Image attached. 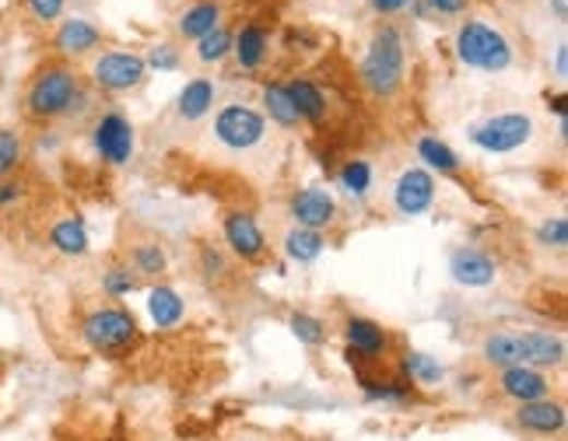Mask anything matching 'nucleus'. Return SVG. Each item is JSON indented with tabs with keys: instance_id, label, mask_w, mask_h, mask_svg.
Wrapping results in <instances>:
<instances>
[{
	"instance_id": "obj_29",
	"label": "nucleus",
	"mask_w": 568,
	"mask_h": 441,
	"mask_svg": "<svg viewBox=\"0 0 568 441\" xmlns=\"http://www.w3.org/2000/svg\"><path fill=\"white\" fill-rule=\"evenodd\" d=\"M260 98H263V116L271 123H277L281 130H295L298 123V112H295V106H292V95H288V88H284V81H267L263 84V92H260Z\"/></svg>"
},
{
	"instance_id": "obj_35",
	"label": "nucleus",
	"mask_w": 568,
	"mask_h": 441,
	"mask_svg": "<svg viewBox=\"0 0 568 441\" xmlns=\"http://www.w3.org/2000/svg\"><path fill=\"white\" fill-rule=\"evenodd\" d=\"M141 287V277L133 274L130 263H113L106 274H103V291L106 298H127Z\"/></svg>"
},
{
	"instance_id": "obj_36",
	"label": "nucleus",
	"mask_w": 568,
	"mask_h": 441,
	"mask_svg": "<svg viewBox=\"0 0 568 441\" xmlns=\"http://www.w3.org/2000/svg\"><path fill=\"white\" fill-rule=\"evenodd\" d=\"M537 246H544V249H558V252L568 246V221H565L561 214L544 217V221H541V228H537Z\"/></svg>"
},
{
	"instance_id": "obj_16",
	"label": "nucleus",
	"mask_w": 568,
	"mask_h": 441,
	"mask_svg": "<svg viewBox=\"0 0 568 441\" xmlns=\"http://www.w3.org/2000/svg\"><path fill=\"white\" fill-rule=\"evenodd\" d=\"M520 336V358L530 368H561L565 365V341L547 330H516Z\"/></svg>"
},
{
	"instance_id": "obj_31",
	"label": "nucleus",
	"mask_w": 568,
	"mask_h": 441,
	"mask_svg": "<svg viewBox=\"0 0 568 441\" xmlns=\"http://www.w3.org/2000/svg\"><path fill=\"white\" fill-rule=\"evenodd\" d=\"M130 270L138 277H158L169 270V257H165L162 242H138L130 249Z\"/></svg>"
},
{
	"instance_id": "obj_24",
	"label": "nucleus",
	"mask_w": 568,
	"mask_h": 441,
	"mask_svg": "<svg viewBox=\"0 0 568 441\" xmlns=\"http://www.w3.org/2000/svg\"><path fill=\"white\" fill-rule=\"evenodd\" d=\"M147 315H152L155 330H176L187 319V301L169 284H155L147 291Z\"/></svg>"
},
{
	"instance_id": "obj_38",
	"label": "nucleus",
	"mask_w": 568,
	"mask_h": 441,
	"mask_svg": "<svg viewBox=\"0 0 568 441\" xmlns=\"http://www.w3.org/2000/svg\"><path fill=\"white\" fill-rule=\"evenodd\" d=\"M200 274L208 281H225L228 277V260L222 249L214 246H200Z\"/></svg>"
},
{
	"instance_id": "obj_28",
	"label": "nucleus",
	"mask_w": 568,
	"mask_h": 441,
	"mask_svg": "<svg viewBox=\"0 0 568 441\" xmlns=\"http://www.w3.org/2000/svg\"><path fill=\"white\" fill-rule=\"evenodd\" d=\"M400 371H404V379L411 385H422V389H436L446 382V368L439 358H431L425 350H407L404 358H400Z\"/></svg>"
},
{
	"instance_id": "obj_34",
	"label": "nucleus",
	"mask_w": 568,
	"mask_h": 441,
	"mask_svg": "<svg viewBox=\"0 0 568 441\" xmlns=\"http://www.w3.org/2000/svg\"><path fill=\"white\" fill-rule=\"evenodd\" d=\"M25 162V138L14 127H0V179L14 176Z\"/></svg>"
},
{
	"instance_id": "obj_45",
	"label": "nucleus",
	"mask_w": 568,
	"mask_h": 441,
	"mask_svg": "<svg viewBox=\"0 0 568 441\" xmlns=\"http://www.w3.org/2000/svg\"><path fill=\"white\" fill-rule=\"evenodd\" d=\"M246 441H253V438H246Z\"/></svg>"
},
{
	"instance_id": "obj_23",
	"label": "nucleus",
	"mask_w": 568,
	"mask_h": 441,
	"mask_svg": "<svg viewBox=\"0 0 568 441\" xmlns=\"http://www.w3.org/2000/svg\"><path fill=\"white\" fill-rule=\"evenodd\" d=\"M214 98H218V88H214L211 78H190L187 84H182L179 98H176L179 120H187V123L204 120V116L214 109Z\"/></svg>"
},
{
	"instance_id": "obj_14",
	"label": "nucleus",
	"mask_w": 568,
	"mask_h": 441,
	"mask_svg": "<svg viewBox=\"0 0 568 441\" xmlns=\"http://www.w3.org/2000/svg\"><path fill=\"white\" fill-rule=\"evenodd\" d=\"M98 46H103V28L88 19H78V14L63 19L54 32V49L63 60H81L95 53Z\"/></svg>"
},
{
	"instance_id": "obj_41",
	"label": "nucleus",
	"mask_w": 568,
	"mask_h": 441,
	"mask_svg": "<svg viewBox=\"0 0 568 441\" xmlns=\"http://www.w3.org/2000/svg\"><path fill=\"white\" fill-rule=\"evenodd\" d=\"M471 0H425V8H431L436 14H446V19H457V14L466 11Z\"/></svg>"
},
{
	"instance_id": "obj_15",
	"label": "nucleus",
	"mask_w": 568,
	"mask_h": 441,
	"mask_svg": "<svg viewBox=\"0 0 568 441\" xmlns=\"http://www.w3.org/2000/svg\"><path fill=\"white\" fill-rule=\"evenodd\" d=\"M498 389H502V396L512 400V403H533V400L551 396V379L544 376L541 368L512 365V368L498 371Z\"/></svg>"
},
{
	"instance_id": "obj_21",
	"label": "nucleus",
	"mask_w": 568,
	"mask_h": 441,
	"mask_svg": "<svg viewBox=\"0 0 568 441\" xmlns=\"http://www.w3.org/2000/svg\"><path fill=\"white\" fill-rule=\"evenodd\" d=\"M358 379V389L362 396L376 403V406H407L414 403V385L407 379H379V376H365V371L358 368L355 371Z\"/></svg>"
},
{
	"instance_id": "obj_26",
	"label": "nucleus",
	"mask_w": 568,
	"mask_h": 441,
	"mask_svg": "<svg viewBox=\"0 0 568 441\" xmlns=\"http://www.w3.org/2000/svg\"><path fill=\"white\" fill-rule=\"evenodd\" d=\"M281 249H284V257H288L292 263L309 266V263H316V260H320L323 252H327V235L295 225V228H288V235H284Z\"/></svg>"
},
{
	"instance_id": "obj_9",
	"label": "nucleus",
	"mask_w": 568,
	"mask_h": 441,
	"mask_svg": "<svg viewBox=\"0 0 568 441\" xmlns=\"http://www.w3.org/2000/svg\"><path fill=\"white\" fill-rule=\"evenodd\" d=\"M436 203V176L422 165H411L393 182V211L400 217H422Z\"/></svg>"
},
{
	"instance_id": "obj_37",
	"label": "nucleus",
	"mask_w": 568,
	"mask_h": 441,
	"mask_svg": "<svg viewBox=\"0 0 568 441\" xmlns=\"http://www.w3.org/2000/svg\"><path fill=\"white\" fill-rule=\"evenodd\" d=\"M144 63H147V71H179L182 57H179V49L173 43H155L152 49H147Z\"/></svg>"
},
{
	"instance_id": "obj_2",
	"label": "nucleus",
	"mask_w": 568,
	"mask_h": 441,
	"mask_svg": "<svg viewBox=\"0 0 568 441\" xmlns=\"http://www.w3.org/2000/svg\"><path fill=\"white\" fill-rule=\"evenodd\" d=\"M358 81L372 98H397L407 81V43L397 25L376 28L358 63Z\"/></svg>"
},
{
	"instance_id": "obj_10",
	"label": "nucleus",
	"mask_w": 568,
	"mask_h": 441,
	"mask_svg": "<svg viewBox=\"0 0 568 441\" xmlns=\"http://www.w3.org/2000/svg\"><path fill=\"white\" fill-rule=\"evenodd\" d=\"M222 235H225V246L236 260L242 263H260L267 257V235L257 225L253 214L246 211H232L222 221Z\"/></svg>"
},
{
	"instance_id": "obj_44",
	"label": "nucleus",
	"mask_w": 568,
	"mask_h": 441,
	"mask_svg": "<svg viewBox=\"0 0 568 441\" xmlns=\"http://www.w3.org/2000/svg\"><path fill=\"white\" fill-rule=\"evenodd\" d=\"M555 78H558V81L568 78V46H565V43L558 46V53H555Z\"/></svg>"
},
{
	"instance_id": "obj_19",
	"label": "nucleus",
	"mask_w": 568,
	"mask_h": 441,
	"mask_svg": "<svg viewBox=\"0 0 568 441\" xmlns=\"http://www.w3.org/2000/svg\"><path fill=\"white\" fill-rule=\"evenodd\" d=\"M284 88H288L292 106H295L298 120H303V123L320 127V123L327 120V116H330L327 92H323L312 78H292V81H284Z\"/></svg>"
},
{
	"instance_id": "obj_5",
	"label": "nucleus",
	"mask_w": 568,
	"mask_h": 441,
	"mask_svg": "<svg viewBox=\"0 0 568 441\" xmlns=\"http://www.w3.org/2000/svg\"><path fill=\"white\" fill-rule=\"evenodd\" d=\"M533 133H537V123H533L530 112H498L466 130V138L484 155H512V151L533 141Z\"/></svg>"
},
{
	"instance_id": "obj_30",
	"label": "nucleus",
	"mask_w": 568,
	"mask_h": 441,
	"mask_svg": "<svg viewBox=\"0 0 568 441\" xmlns=\"http://www.w3.org/2000/svg\"><path fill=\"white\" fill-rule=\"evenodd\" d=\"M372 182H376V168L369 158H347L341 165V172H338V186L351 196V200H365L372 190Z\"/></svg>"
},
{
	"instance_id": "obj_27",
	"label": "nucleus",
	"mask_w": 568,
	"mask_h": 441,
	"mask_svg": "<svg viewBox=\"0 0 568 441\" xmlns=\"http://www.w3.org/2000/svg\"><path fill=\"white\" fill-rule=\"evenodd\" d=\"M481 358H484V365H492L498 371L512 368V365H523V358H520V336H516V330H492L481 341Z\"/></svg>"
},
{
	"instance_id": "obj_11",
	"label": "nucleus",
	"mask_w": 568,
	"mask_h": 441,
	"mask_svg": "<svg viewBox=\"0 0 568 441\" xmlns=\"http://www.w3.org/2000/svg\"><path fill=\"white\" fill-rule=\"evenodd\" d=\"M288 214L295 217L298 228H312V231H327L333 221H338V200L323 186H303L295 190L288 200Z\"/></svg>"
},
{
	"instance_id": "obj_17",
	"label": "nucleus",
	"mask_w": 568,
	"mask_h": 441,
	"mask_svg": "<svg viewBox=\"0 0 568 441\" xmlns=\"http://www.w3.org/2000/svg\"><path fill=\"white\" fill-rule=\"evenodd\" d=\"M565 403L558 400H533V403H520V410H516V424H520L523 431L530 434H541V438H551V434H561L565 431Z\"/></svg>"
},
{
	"instance_id": "obj_33",
	"label": "nucleus",
	"mask_w": 568,
	"mask_h": 441,
	"mask_svg": "<svg viewBox=\"0 0 568 441\" xmlns=\"http://www.w3.org/2000/svg\"><path fill=\"white\" fill-rule=\"evenodd\" d=\"M288 330H292V336H295V341L303 344V347H323L327 336H330L327 322H323L320 315H312V312H292Z\"/></svg>"
},
{
	"instance_id": "obj_12",
	"label": "nucleus",
	"mask_w": 568,
	"mask_h": 441,
	"mask_svg": "<svg viewBox=\"0 0 568 441\" xmlns=\"http://www.w3.org/2000/svg\"><path fill=\"white\" fill-rule=\"evenodd\" d=\"M344 341H347V361H379L390 350V333L376 319L347 315L344 319Z\"/></svg>"
},
{
	"instance_id": "obj_32",
	"label": "nucleus",
	"mask_w": 568,
	"mask_h": 441,
	"mask_svg": "<svg viewBox=\"0 0 568 441\" xmlns=\"http://www.w3.org/2000/svg\"><path fill=\"white\" fill-rule=\"evenodd\" d=\"M232 36H236V32H232V28L222 22L214 32H208L204 39H197V49H193L197 63L214 67V63H222L225 57H232Z\"/></svg>"
},
{
	"instance_id": "obj_22",
	"label": "nucleus",
	"mask_w": 568,
	"mask_h": 441,
	"mask_svg": "<svg viewBox=\"0 0 568 441\" xmlns=\"http://www.w3.org/2000/svg\"><path fill=\"white\" fill-rule=\"evenodd\" d=\"M222 14H225V11H222L218 0H197V4H190V8L176 19L179 39H187V43L204 39L208 32H214V28L222 25Z\"/></svg>"
},
{
	"instance_id": "obj_3",
	"label": "nucleus",
	"mask_w": 568,
	"mask_h": 441,
	"mask_svg": "<svg viewBox=\"0 0 568 441\" xmlns=\"http://www.w3.org/2000/svg\"><path fill=\"white\" fill-rule=\"evenodd\" d=\"M453 49L463 67H471V71H481V74H506L516 60L512 39L488 19H466L457 28Z\"/></svg>"
},
{
	"instance_id": "obj_40",
	"label": "nucleus",
	"mask_w": 568,
	"mask_h": 441,
	"mask_svg": "<svg viewBox=\"0 0 568 441\" xmlns=\"http://www.w3.org/2000/svg\"><path fill=\"white\" fill-rule=\"evenodd\" d=\"M22 200H25V179H19V176L0 179V211L19 207Z\"/></svg>"
},
{
	"instance_id": "obj_6",
	"label": "nucleus",
	"mask_w": 568,
	"mask_h": 441,
	"mask_svg": "<svg viewBox=\"0 0 568 441\" xmlns=\"http://www.w3.org/2000/svg\"><path fill=\"white\" fill-rule=\"evenodd\" d=\"M267 133H271L267 116L253 106H246V102H228L214 116V141L225 151H236V155L260 147L267 141Z\"/></svg>"
},
{
	"instance_id": "obj_39",
	"label": "nucleus",
	"mask_w": 568,
	"mask_h": 441,
	"mask_svg": "<svg viewBox=\"0 0 568 441\" xmlns=\"http://www.w3.org/2000/svg\"><path fill=\"white\" fill-rule=\"evenodd\" d=\"M25 8L28 14L36 19L39 25H54L63 19V8H67V0H25Z\"/></svg>"
},
{
	"instance_id": "obj_25",
	"label": "nucleus",
	"mask_w": 568,
	"mask_h": 441,
	"mask_svg": "<svg viewBox=\"0 0 568 441\" xmlns=\"http://www.w3.org/2000/svg\"><path fill=\"white\" fill-rule=\"evenodd\" d=\"M417 151V162H422V168H428V172H439V176H457L463 162L453 147H449L446 141H439L436 133H425V138H417L414 144Z\"/></svg>"
},
{
	"instance_id": "obj_7",
	"label": "nucleus",
	"mask_w": 568,
	"mask_h": 441,
	"mask_svg": "<svg viewBox=\"0 0 568 441\" xmlns=\"http://www.w3.org/2000/svg\"><path fill=\"white\" fill-rule=\"evenodd\" d=\"M88 78L98 92L123 95V92L141 88L147 81V63L141 53H130V49H106V53H98L92 60Z\"/></svg>"
},
{
	"instance_id": "obj_18",
	"label": "nucleus",
	"mask_w": 568,
	"mask_h": 441,
	"mask_svg": "<svg viewBox=\"0 0 568 441\" xmlns=\"http://www.w3.org/2000/svg\"><path fill=\"white\" fill-rule=\"evenodd\" d=\"M232 57H236L239 71H260L271 57V32L257 22L239 25V32L232 36Z\"/></svg>"
},
{
	"instance_id": "obj_20",
	"label": "nucleus",
	"mask_w": 568,
	"mask_h": 441,
	"mask_svg": "<svg viewBox=\"0 0 568 441\" xmlns=\"http://www.w3.org/2000/svg\"><path fill=\"white\" fill-rule=\"evenodd\" d=\"M49 249L60 252V257H67V260L88 257V252H92V239H88L85 217L67 214V217L54 221V228H49Z\"/></svg>"
},
{
	"instance_id": "obj_8",
	"label": "nucleus",
	"mask_w": 568,
	"mask_h": 441,
	"mask_svg": "<svg viewBox=\"0 0 568 441\" xmlns=\"http://www.w3.org/2000/svg\"><path fill=\"white\" fill-rule=\"evenodd\" d=\"M92 151L98 155V162L123 168L133 162V151H138V130H133L123 112L109 109L92 123Z\"/></svg>"
},
{
	"instance_id": "obj_1",
	"label": "nucleus",
	"mask_w": 568,
	"mask_h": 441,
	"mask_svg": "<svg viewBox=\"0 0 568 441\" xmlns=\"http://www.w3.org/2000/svg\"><path fill=\"white\" fill-rule=\"evenodd\" d=\"M85 84L71 63H46L32 74L25 88V112L39 123H54L63 116H74L85 109Z\"/></svg>"
},
{
	"instance_id": "obj_13",
	"label": "nucleus",
	"mask_w": 568,
	"mask_h": 441,
	"mask_svg": "<svg viewBox=\"0 0 568 441\" xmlns=\"http://www.w3.org/2000/svg\"><path fill=\"white\" fill-rule=\"evenodd\" d=\"M449 277L460 287H492L498 281V263L492 252H484L477 246H457L449 252Z\"/></svg>"
},
{
	"instance_id": "obj_42",
	"label": "nucleus",
	"mask_w": 568,
	"mask_h": 441,
	"mask_svg": "<svg viewBox=\"0 0 568 441\" xmlns=\"http://www.w3.org/2000/svg\"><path fill=\"white\" fill-rule=\"evenodd\" d=\"M414 0H369V8L379 14V19H393V14L407 11Z\"/></svg>"
},
{
	"instance_id": "obj_43",
	"label": "nucleus",
	"mask_w": 568,
	"mask_h": 441,
	"mask_svg": "<svg viewBox=\"0 0 568 441\" xmlns=\"http://www.w3.org/2000/svg\"><path fill=\"white\" fill-rule=\"evenodd\" d=\"M547 106L558 112V120H568V95H565V92L547 95Z\"/></svg>"
},
{
	"instance_id": "obj_4",
	"label": "nucleus",
	"mask_w": 568,
	"mask_h": 441,
	"mask_svg": "<svg viewBox=\"0 0 568 441\" xmlns=\"http://www.w3.org/2000/svg\"><path fill=\"white\" fill-rule=\"evenodd\" d=\"M138 319L123 305H103L81 322V341L95 354H123L130 344H138Z\"/></svg>"
}]
</instances>
